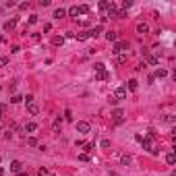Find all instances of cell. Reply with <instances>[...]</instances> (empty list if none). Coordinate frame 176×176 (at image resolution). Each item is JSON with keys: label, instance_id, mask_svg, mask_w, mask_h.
Segmentation results:
<instances>
[{"label": "cell", "instance_id": "cell-1", "mask_svg": "<svg viewBox=\"0 0 176 176\" xmlns=\"http://www.w3.org/2000/svg\"><path fill=\"white\" fill-rule=\"evenodd\" d=\"M143 149H147L149 153H157V147H155V143H153V133H149L147 137H143Z\"/></svg>", "mask_w": 176, "mask_h": 176}, {"label": "cell", "instance_id": "cell-40", "mask_svg": "<svg viewBox=\"0 0 176 176\" xmlns=\"http://www.w3.org/2000/svg\"><path fill=\"white\" fill-rule=\"evenodd\" d=\"M19 176H29V172H19Z\"/></svg>", "mask_w": 176, "mask_h": 176}, {"label": "cell", "instance_id": "cell-11", "mask_svg": "<svg viewBox=\"0 0 176 176\" xmlns=\"http://www.w3.org/2000/svg\"><path fill=\"white\" fill-rule=\"evenodd\" d=\"M95 79H98V81H108V79H110V73H108V70H102V73L95 75Z\"/></svg>", "mask_w": 176, "mask_h": 176}, {"label": "cell", "instance_id": "cell-27", "mask_svg": "<svg viewBox=\"0 0 176 176\" xmlns=\"http://www.w3.org/2000/svg\"><path fill=\"white\" fill-rule=\"evenodd\" d=\"M87 13H89V6H87V4H81V6H79V15H87Z\"/></svg>", "mask_w": 176, "mask_h": 176}, {"label": "cell", "instance_id": "cell-19", "mask_svg": "<svg viewBox=\"0 0 176 176\" xmlns=\"http://www.w3.org/2000/svg\"><path fill=\"white\" fill-rule=\"evenodd\" d=\"M98 6H100V11H110V6H112V2H108V0H102V2H100Z\"/></svg>", "mask_w": 176, "mask_h": 176}, {"label": "cell", "instance_id": "cell-18", "mask_svg": "<svg viewBox=\"0 0 176 176\" xmlns=\"http://www.w3.org/2000/svg\"><path fill=\"white\" fill-rule=\"evenodd\" d=\"M128 89L130 91H137L139 89V81H137V79H130V81H128Z\"/></svg>", "mask_w": 176, "mask_h": 176}, {"label": "cell", "instance_id": "cell-25", "mask_svg": "<svg viewBox=\"0 0 176 176\" xmlns=\"http://www.w3.org/2000/svg\"><path fill=\"white\" fill-rule=\"evenodd\" d=\"M122 166H130V162H133V157H130V155H122Z\"/></svg>", "mask_w": 176, "mask_h": 176}, {"label": "cell", "instance_id": "cell-15", "mask_svg": "<svg viewBox=\"0 0 176 176\" xmlns=\"http://www.w3.org/2000/svg\"><path fill=\"white\" fill-rule=\"evenodd\" d=\"M15 25H17V19L6 21V23H4V31H13V29H15Z\"/></svg>", "mask_w": 176, "mask_h": 176}, {"label": "cell", "instance_id": "cell-23", "mask_svg": "<svg viewBox=\"0 0 176 176\" xmlns=\"http://www.w3.org/2000/svg\"><path fill=\"white\" fill-rule=\"evenodd\" d=\"M93 70H95V73H102V70H106V64L104 62H95L93 64Z\"/></svg>", "mask_w": 176, "mask_h": 176}, {"label": "cell", "instance_id": "cell-16", "mask_svg": "<svg viewBox=\"0 0 176 176\" xmlns=\"http://www.w3.org/2000/svg\"><path fill=\"white\" fill-rule=\"evenodd\" d=\"M104 31V27L102 25H98V27H93V29H89V33H91V37H98V35Z\"/></svg>", "mask_w": 176, "mask_h": 176}, {"label": "cell", "instance_id": "cell-29", "mask_svg": "<svg viewBox=\"0 0 176 176\" xmlns=\"http://www.w3.org/2000/svg\"><path fill=\"white\" fill-rule=\"evenodd\" d=\"M27 145H31V147H37V139H35V137H29V139H27Z\"/></svg>", "mask_w": 176, "mask_h": 176}, {"label": "cell", "instance_id": "cell-12", "mask_svg": "<svg viewBox=\"0 0 176 176\" xmlns=\"http://www.w3.org/2000/svg\"><path fill=\"white\" fill-rule=\"evenodd\" d=\"M145 62H147V64H151V66H155L157 62H160V58H157V56H149V54H147V56H145Z\"/></svg>", "mask_w": 176, "mask_h": 176}, {"label": "cell", "instance_id": "cell-41", "mask_svg": "<svg viewBox=\"0 0 176 176\" xmlns=\"http://www.w3.org/2000/svg\"><path fill=\"white\" fill-rule=\"evenodd\" d=\"M2 174H4V170H2V168H0V176H2Z\"/></svg>", "mask_w": 176, "mask_h": 176}, {"label": "cell", "instance_id": "cell-7", "mask_svg": "<svg viewBox=\"0 0 176 176\" xmlns=\"http://www.w3.org/2000/svg\"><path fill=\"white\" fill-rule=\"evenodd\" d=\"M60 128H62V118H54V122H52V130H54V133H60Z\"/></svg>", "mask_w": 176, "mask_h": 176}, {"label": "cell", "instance_id": "cell-36", "mask_svg": "<svg viewBox=\"0 0 176 176\" xmlns=\"http://www.w3.org/2000/svg\"><path fill=\"white\" fill-rule=\"evenodd\" d=\"M35 23H37V15H31L29 17V25H35Z\"/></svg>", "mask_w": 176, "mask_h": 176}, {"label": "cell", "instance_id": "cell-35", "mask_svg": "<svg viewBox=\"0 0 176 176\" xmlns=\"http://www.w3.org/2000/svg\"><path fill=\"white\" fill-rule=\"evenodd\" d=\"M8 64V58L6 56H0V66H6Z\"/></svg>", "mask_w": 176, "mask_h": 176}, {"label": "cell", "instance_id": "cell-9", "mask_svg": "<svg viewBox=\"0 0 176 176\" xmlns=\"http://www.w3.org/2000/svg\"><path fill=\"white\" fill-rule=\"evenodd\" d=\"M89 37H91L89 29H87V31H81V33H77V39H79V41H85V39H89Z\"/></svg>", "mask_w": 176, "mask_h": 176}, {"label": "cell", "instance_id": "cell-38", "mask_svg": "<svg viewBox=\"0 0 176 176\" xmlns=\"http://www.w3.org/2000/svg\"><path fill=\"white\" fill-rule=\"evenodd\" d=\"M37 174H39V176H48V170H46V168H39Z\"/></svg>", "mask_w": 176, "mask_h": 176}, {"label": "cell", "instance_id": "cell-31", "mask_svg": "<svg viewBox=\"0 0 176 176\" xmlns=\"http://www.w3.org/2000/svg\"><path fill=\"white\" fill-rule=\"evenodd\" d=\"M100 145H102V149H110V141H108V139H102Z\"/></svg>", "mask_w": 176, "mask_h": 176}, {"label": "cell", "instance_id": "cell-10", "mask_svg": "<svg viewBox=\"0 0 176 176\" xmlns=\"http://www.w3.org/2000/svg\"><path fill=\"white\" fill-rule=\"evenodd\" d=\"M106 39L116 43V41H118V33H116V31H108V33H106Z\"/></svg>", "mask_w": 176, "mask_h": 176}, {"label": "cell", "instance_id": "cell-14", "mask_svg": "<svg viewBox=\"0 0 176 176\" xmlns=\"http://www.w3.org/2000/svg\"><path fill=\"white\" fill-rule=\"evenodd\" d=\"M166 75H168V70H166V68H157L155 75H151V77H153V79H162V77H166Z\"/></svg>", "mask_w": 176, "mask_h": 176}, {"label": "cell", "instance_id": "cell-30", "mask_svg": "<svg viewBox=\"0 0 176 176\" xmlns=\"http://www.w3.org/2000/svg\"><path fill=\"white\" fill-rule=\"evenodd\" d=\"M116 17H118V19H124V17H126V11H124V8H120V11H116Z\"/></svg>", "mask_w": 176, "mask_h": 176}, {"label": "cell", "instance_id": "cell-26", "mask_svg": "<svg viewBox=\"0 0 176 176\" xmlns=\"http://www.w3.org/2000/svg\"><path fill=\"white\" fill-rule=\"evenodd\" d=\"M116 56H118V58H116V60H118V64H124V62H126V58H128L124 52H122V54H116Z\"/></svg>", "mask_w": 176, "mask_h": 176}, {"label": "cell", "instance_id": "cell-24", "mask_svg": "<svg viewBox=\"0 0 176 176\" xmlns=\"http://www.w3.org/2000/svg\"><path fill=\"white\" fill-rule=\"evenodd\" d=\"M166 162H168L170 166H174V164H176V155H174V153H168V155H166Z\"/></svg>", "mask_w": 176, "mask_h": 176}, {"label": "cell", "instance_id": "cell-33", "mask_svg": "<svg viewBox=\"0 0 176 176\" xmlns=\"http://www.w3.org/2000/svg\"><path fill=\"white\" fill-rule=\"evenodd\" d=\"M23 98H21V95H13V98H11V104H19Z\"/></svg>", "mask_w": 176, "mask_h": 176}, {"label": "cell", "instance_id": "cell-13", "mask_svg": "<svg viewBox=\"0 0 176 176\" xmlns=\"http://www.w3.org/2000/svg\"><path fill=\"white\" fill-rule=\"evenodd\" d=\"M147 31H149V25H147V23H139V25H137V33L143 35V33H147Z\"/></svg>", "mask_w": 176, "mask_h": 176}, {"label": "cell", "instance_id": "cell-17", "mask_svg": "<svg viewBox=\"0 0 176 176\" xmlns=\"http://www.w3.org/2000/svg\"><path fill=\"white\" fill-rule=\"evenodd\" d=\"M52 43H54V46H62L64 37H62V35H54V37H52Z\"/></svg>", "mask_w": 176, "mask_h": 176}, {"label": "cell", "instance_id": "cell-22", "mask_svg": "<svg viewBox=\"0 0 176 176\" xmlns=\"http://www.w3.org/2000/svg\"><path fill=\"white\" fill-rule=\"evenodd\" d=\"M25 130H29V133H35V130H37V124H35V122H27V124H25Z\"/></svg>", "mask_w": 176, "mask_h": 176}, {"label": "cell", "instance_id": "cell-37", "mask_svg": "<svg viewBox=\"0 0 176 176\" xmlns=\"http://www.w3.org/2000/svg\"><path fill=\"white\" fill-rule=\"evenodd\" d=\"M130 4H133V2H130V0H124V2H122V8H124V11H126V8H130Z\"/></svg>", "mask_w": 176, "mask_h": 176}, {"label": "cell", "instance_id": "cell-32", "mask_svg": "<svg viewBox=\"0 0 176 176\" xmlns=\"http://www.w3.org/2000/svg\"><path fill=\"white\" fill-rule=\"evenodd\" d=\"M79 162H89V155H87V153H79Z\"/></svg>", "mask_w": 176, "mask_h": 176}, {"label": "cell", "instance_id": "cell-21", "mask_svg": "<svg viewBox=\"0 0 176 176\" xmlns=\"http://www.w3.org/2000/svg\"><path fill=\"white\" fill-rule=\"evenodd\" d=\"M66 15H70V17H75V19H77V17H79V6H70L68 11H66Z\"/></svg>", "mask_w": 176, "mask_h": 176}, {"label": "cell", "instance_id": "cell-2", "mask_svg": "<svg viewBox=\"0 0 176 176\" xmlns=\"http://www.w3.org/2000/svg\"><path fill=\"white\" fill-rule=\"evenodd\" d=\"M126 50H128V43L126 41H116V43H114V48H112L114 54H122V52H126Z\"/></svg>", "mask_w": 176, "mask_h": 176}, {"label": "cell", "instance_id": "cell-39", "mask_svg": "<svg viewBox=\"0 0 176 176\" xmlns=\"http://www.w3.org/2000/svg\"><path fill=\"white\" fill-rule=\"evenodd\" d=\"M25 102H27V104H33V95H31V93L25 95Z\"/></svg>", "mask_w": 176, "mask_h": 176}, {"label": "cell", "instance_id": "cell-28", "mask_svg": "<svg viewBox=\"0 0 176 176\" xmlns=\"http://www.w3.org/2000/svg\"><path fill=\"white\" fill-rule=\"evenodd\" d=\"M83 147H85V153H87V155L93 151V143H83Z\"/></svg>", "mask_w": 176, "mask_h": 176}, {"label": "cell", "instance_id": "cell-20", "mask_svg": "<svg viewBox=\"0 0 176 176\" xmlns=\"http://www.w3.org/2000/svg\"><path fill=\"white\" fill-rule=\"evenodd\" d=\"M62 17H66V11H64V8H56V11H54V19H62Z\"/></svg>", "mask_w": 176, "mask_h": 176}, {"label": "cell", "instance_id": "cell-34", "mask_svg": "<svg viewBox=\"0 0 176 176\" xmlns=\"http://www.w3.org/2000/svg\"><path fill=\"white\" fill-rule=\"evenodd\" d=\"M4 114H6V106H4V104H0V120H2Z\"/></svg>", "mask_w": 176, "mask_h": 176}, {"label": "cell", "instance_id": "cell-5", "mask_svg": "<svg viewBox=\"0 0 176 176\" xmlns=\"http://www.w3.org/2000/svg\"><path fill=\"white\" fill-rule=\"evenodd\" d=\"M21 168H23V164H21L19 160H13V162H11V172H13V174H19Z\"/></svg>", "mask_w": 176, "mask_h": 176}, {"label": "cell", "instance_id": "cell-8", "mask_svg": "<svg viewBox=\"0 0 176 176\" xmlns=\"http://www.w3.org/2000/svg\"><path fill=\"white\" fill-rule=\"evenodd\" d=\"M27 112L35 116V114H39V106L37 104H27Z\"/></svg>", "mask_w": 176, "mask_h": 176}, {"label": "cell", "instance_id": "cell-4", "mask_svg": "<svg viewBox=\"0 0 176 176\" xmlns=\"http://www.w3.org/2000/svg\"><path fill=\"white\" fill-rule=\"evenodd\" d=\"M114 98H116V100H124V98H126V87H124V85L116 87V91H114Z\"/></svg>", "mask_w": 176, "mask_h": 176}, {"label": "cell", "instance_id": "cell-6", "mask_svg": "<svg viewBox=\"0 0 176 176\" xmlns=\"http://www.w3.org/2000/svg\"><path fill=\"white\" fill-rule=\"evenodd\" d=\"M122 114H124V112H122L120 108H116V110L112 112V118H114V122H116V124H120V122H122Z\"/></svg>", "mask_w": 176, "mask_h": 176}, {"label": "cell", "instance_id": "cell-3", "mask_svg": "<svg viewBox=\"0 0 176 176\" xmlns=\"http://www.w3.org/2000/svg\"><path fill=\"white\" fill-rule=\"evenodd\" d=\"M77 130H79V133H89L91 124H89V122H85V120H79L77 122Z\"/></svg>", "mask_w": 176, "mask_h": 176}]
</instances>
